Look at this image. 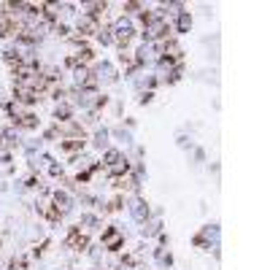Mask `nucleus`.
Returning <instances> with one entry per match:
<instances>
[{
    "mask_svg": "<svg viewBox=\"0 0 270 270\" xmlns=\"http://www.w3.org/2000/svg\"><path fill=\"white\" fill-rule=\"evenodd\" d=\"M22 22L16 14H8L5 8H0V38H14L19 33Z\"/></svg>",
    "mask_w": 270,
    "mask_h": 270,
    "instance_id": "f257e3e1",
    "label": "nucleus"
},
{
    "mask_svg": "<svg viewBox=\"0 0 270 270\" xmlns=\"http://www.w3.org/2000/svg\"><path fill=\"white\" fill-rule=\"evenodd\" d=\"M111 33H114V41H119V46L127 49V44H130L133 35H135V27L125 19V16H122V19L114 22V30H111Z\"/></svg>",
    "mask_w": 270,
    "mask_h": 270,
    "instance_id": "f03ea898",
    "label": "nucleus"
},
{
    "mask_svg": "<svg viewBox=\"0 0 270 270\" xmlns=\"http://www.w3.org/2000/svg\"><path fill=\"white\" fill-rule=\"evenodd\" d=\"M65 249H73V251H89V238L81 232V224H78V227H70V230H68Z\"/></svg>",
    "mask_w": 270,
    "mask_h": 270,
    "instance_id": "7ed1b4c3",
    "label": "nucleus"
},
{
    "mask_svg": "<svg viewBox=\"0 0 270 270\" xmlns=\"http://www.w3.org/2000/svg\"><path fill=\"white\" fill-rule=\"evenodd\" d=\"M100 241H103V249L106 251H119L122 246H125V235H122L116 227H106Z\"/></svg>",
    "mask_w": 270,
    "mask_h": 270,
    "instance_id": "20e7f679",
    "label": "nucleus"
},
{
    "mask_svg": "<svg viewBox=\"0 0 270 270\" xmlns=\"http://www.w3.org/2000/svg\"><path fill=\"white\" fill-rule=\"evenodd\" d=\"M41 95L35 89L24 87V84H14V103H24V106H33V103H38Z\"/></svg>",
    "mask_w": 270,
    "mask_h": 270,
    "instance_id": "39448f33",
    "label": "nucleus"
},
{
    "mask_svg": "<svg viewBox=\"0 0 270 270\" xmlns=\"http://www.w3.org/2000/svg\"><path fill=\"white\" fill-rule=\"evenodd\" d=\"M76 30L81 33V38H89V35H97V30H100V22H97L95 16L81 14V16H78V22H76Z\"/></svg>",
    "mask_w": 270,
    "mask_h": 270,
    "instance_id": "423d86ee",
    "label": "nucleus"
},
{
    "mask_svg": "<svg viewBox=\"0 0 270 270\" xmlns=\"http://www.w3.org/2000/svg\"><path fill=\"white\" fill-rule=\"evenodd\" d=\"M54 119H57V125H63V122H70L73 119V103H57V108H54Z\"/></svg>",
    "mask_w": 270,
    "mask_h": 270,
    "instance_id": "0eeeda50",
    "label": "nucleus"
},
{
    "mask_svg": "<svg viewBox=\"0 0 270 270\" xmlns=\"http://www.w3.org/2000/svg\"><path fill=\"white\" fill-rule=\"evenodd\" d=\"M11 122H14L19 130H35V127H38V116L35 114H19L16 119H11Z\"/></svg>",
    "mask_w": 270,
    "mask_h": 270,
    "instance_id": "6e6552de",
    "label": "nucleus"
},
{
    "mask_svg": "<svg viewBox=\"0 0 270 270\" xmlns=\"http://www.w3.org/2000/svg\"><path fill=\"white\" fill-rule=\"evenodd\" d=\"M130 213H133V219H135V222L146 224V219H149V205H146L143 200H135L133 205H130Z\"/></svg>",
    "mask_w": 270,
    "mask_h": 270,
    "instance_id": "1a4fd4ad",
    "label": "nucleus"
},
{
    "mask_svg": "<svg viewBox=\"0 0 270 270\" xmlns=\"http://www.w3.org/2000/svg\"><path fill=\"white\" fill-rule=\"evenodd\" d=\"M52 205L57 208V211L63 213V216H65V213L70 211V198H68L65 192H60V189H57V192H52Z\"/></svg>",
    "mask_w": 270,
    "mask_h": 270,
    "instance_id": "9d476101",
    "label": "nucleus"
},
{
    "mask_svg": "<svg viewBox=\"0 0 270 270\" xmlns=\"http://www.w3.org/2000/svg\"><path fill=\"white\" fill-rule=\"evenodd\" d=\"M92 73H95L97 81H100V78H106V81H116V70H114V65H108V63H100Z\"/></svg>",
    "mask_w": 270,
    "mask_h": 270,
    "instance_id": "9b49d317",
    "label": "nucleus"
},
{
    "mask_svg": "<svg viewBox=\"0 0 270 270\" xmlns=\"http://www.w3.org/2000/svg\"><path fill=\"white\" fill-rule=\"evenodd\" d=\"M60 149L65 154H76V151L84 149V138H65V140H60Z\"/></svg>",
    "mask_w": 270,
    "mask_h": 270,
    "instance_id": "f8f14e48",
    "label": "nucleus"
},
{
    "mask_svg": "<svg viewBox=\"0 0 270 270\" xmlns=\"http://www.w3.org/2000/svg\"><path fill=\"white\" fill-rule=\"evenodd\" d=\"M127 170H130V162H127L125 157H119L111 168H108V173H111V176H127Z\"/></svg>",
    "mask_w": 270,
    "mask_h": 270,
    "instance_id": "ddd939ff",
    "label": "nucleus"
},
{
    "mask_svg": "<svg viewBox=\"0 0 270 270\" xmlns=\"http://www.w3.org/2000/svg\"><path fill=\"white\" fill-rule=\"evenodd\" d=\"M8 270H27V257H22V254L11 257V262H8Z\"/></svg>",
    "mask_w": 270,
    "mask_h": 270,
    "instance_id": "4468645a",
    "label": "nucleus"
},
{
    "mask_svg": "<svg viewBox=\"0 0 270 270\" xmlns=\"http://www.w3.org/2000/svg\"><path fill=\"white\" fill-rule=\"evenodd\" d=\"M189 27H192V16L187 11H181L179 14V33H189Z\"/></svg>",
    "mask_w": 270,
    "mask_h": 270,
    "instance_id": "2eb2a0df",
    "label": "nucleus"
},
{
    "mask_svg": "<svg viewBox=\"0 0 270 270\" xmlns=\"http://www.w3.org/2000/svg\"><path fill=\"white\" fill-rule=\"evenodd\" d=\"M108 130H97V135H95V146L97 149H108Z\"/></svg>",
    "mask_w": 270,
    "mask_h": 270,
    "instance_id": "dca6fc26",
    "label": "nucleus"
},
{
    "mask_svg": "<svg viewBox=\"0 0 270 270\" xmlns=\"http://www.w3.org/2000/svg\"><path fill=\"white\" fill-rule=\"evenodd\" d=\"M97 41H100L103 46L114 44V33H111V30H106V27H100V30H97Z\"/></svg>",
    "mask_w": 270,
    "mask_h": 270,
    "instance_id": "f3484780",
    "label": "nucleus"
},
{
    "mask_svg": "<svg viewBox=\"0 0 270 270\" xmlns=\"http://www.w3.org/2000/svg\"><path fill=\"white\" fill-rule=\"evenodd\" d=\"M119 157H122V154H119L116 149H108V151H106V162H103V165H106V168H111V165H114Z\"/></svg>",
    "mask_w": 270,
    "mask_h": 270,
    "instance_id": "a211bd4d",
    "label": "nucleus"
},
{
    "mask_svg": "<svg viewBox=\"0 0 270 270\" xmlns=\"http://www.w3.org/2000/svg\"><path fill=\"white\" fill-rule=\"evenodd\" d=\"M44 138H46V140H57V138L63 140V135H60V127H57V125H54V127H49V130L44 133Z\"/></svg>",
    "mask_w": 270,
    "mask_h": 270,
    "instance_id": "6ab92c4d",
    "label": "nucleus"
},
{
    "mask_svg": "<svg viewBox=\"0 0 270 270\" xmlns=\"http://www.w3.org/2000/svg\"><path fill=\"white\" fill-rule=\"evenodd\" d=\"M122 205H125V198H114L108 202V211H122Z\"/></svg>",
    "mask_w": 270,
    "mask_h": 270,
    "instance_id": "aec40b11",
    "label": "nucleus"
},
{
    "mask_svg": "<svg viewBox=\"0 0 270 270\" xmlns=\"http://www.w3.org/2000/svg\"><path fill=\"white\" fill-rule=\"evenodd\" d=\"M157 260L162 262V265H170V262H173V257H170V254H165L162 249H157Z\"/></svg>",
    "mask_w": 270,
    "mask_h": 270,
    "instance_id": "412c9836",
    "label": "nucleus"
},
{
    "mask_svg": "<svg viewBox=\"0 0 270 270\" xmlns=\"http://www.w3.org/2000/svg\"><path fill=\"white\" fill-rule=\"evenodd\" d=\"M122 8H125V11H143V5H140V3H125Z\"/></svg>",
    "mask_w": 270,
    "mask_h": 270,
    "instance_id": "4be33fe9",
    "label": "nucleus"
},
{
    "mask_svg": "<svg viewBox=\"0 0 270 270\" xmlns=\"http://www.w3.org/2000/svg\"><path fill=\"white\" fill-rule=\"evenodd\" d=\"M0 243H3V238H0Z\"/></svg>",
    "mask_w": 270,
    "mask_h": 270,
    "instance_id": "5701e85b",
    "label": "nucleus"
}]
</instances>
